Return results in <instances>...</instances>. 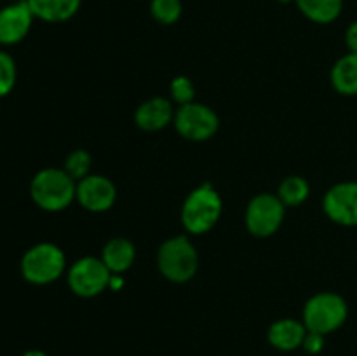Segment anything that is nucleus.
<instances>
[{"instance_id": "6ab92c4d", "label": "nucleus", "mask_w": 357, "mask_h": 356, "mask_svg": "<svg viewBox=\"0 0 357 356\" xmlns=\"http://www.w3.org/2000/svg\"><path fill=\"white\" fill-rule=\"evenodd\" d=\"M183 14L181 0H150V16L159 24L169 27L180 21Z\"/></svg>"}, {"instance_id": "9d476101", "label": "nucleus", "mask_w": 357, "mask_h": 356, "mask_svg": "<svg viewBox=\"0 0 357 356\" xmlns=\"http://www.w3.org/2000/svg\"><path fill=\"white\" fill-rule=\"evenodd\" d=\"M75 201L91 213H105L117 201V187L105 175L91 173L77 181Z\"/></svg>"}, {"instance_id": "39448f33", "label": "nucleus", "mask_w": 357, "mask_h": 356, "mask_svg": "<svg viewBox=\"0 0 357 356\" xmlns=\"http://www.w3.org/2000/svg\"><path fill=\"white\" fill-rule=\"evenodd\" d=\"M349 318V304L340 293L319 292L310 297L302 311V321L309 332L330 335L340 330Z\"/></svg>"}, {"instance_id": "20e7f679", "label": "nucleus", "mask_w": 357, "mask_h": 356, "mask_svg": "<svg viewBox=\"0 0 357 356\" xmlns=\"http://www.w3.org/2000/svg\"><path fill=\"white\" fill-rule=\"evenodd\" d=\"M21 276L28 283L37 286L51 285L58 281L68 269H66V255L58 244L37 243L24 251L20 262Z\"/></svg>"}, {"instance_id": "9b49d317", "label": "nucleus", "mask_w": 357, "mask_h": 356, "mask_svg": "<svg viewBox=\"0 0 357 356\" xmlns=\"http://www.w3.org/2000/svg\"><path fill=\"white\" fill-rule=\"evenodd\" d=\"M35 16L26 0H14L0 9V45H16L30 34Z\"/></svg>"}, {"instance_id": "f3484780", "label": "nucleus", "mask_w": 357, "mask_h": 356, "mask_svg": "<svg viewBox=\"0 0 357 356\" xmlns=\"http://www.w3.org/2000/svg\"><path fill=\"white\" fill-rule=\"evenodd\" d=\"M300 13L316 24H330L340 17L344 0H295Z\"/></svg>"}, {"instance_id": "a211bd4d", "label": "nucleus", "mask_w": 357, "mask_h": 356, "mask_svg": "<svg viewBox=\"0 0 357 356\" xmlns=\"http://www.w3.org/2000/svg\"><path fill=\"white\" fill-rule=\"evenodd\" d=\"M275 194H278V198L281 199L286 208H298L309 199L310 185L300 175H289L279 184Z\"/></svg>"}, {"instance_id": "393cba45", "label": "nucleus", "mask_w": 357, "mask_h": 356, "mask_svg": "<svg viewBox=\"0 0 357 356\" xmlns=\"http://www.w3.org/2000/svg\"><path fill=\"white\" fill-rule=\"evenodd\" d=\"M21 356H49L47 353L40 351V349H28V351H24Z\"/></svg>"}, {"instance_id": "aec40b11", "label": "nucleus", "mask_w": 357, "mask_h": 356, "mask_svg": "<svg viewBox=\"0 0 357 356\" xmlns=\"http://www.w3.org/2000/svg\"><path fill=\"white\" fill-rule=\"evenodd\" d=\"M91 166H93V156L86 149H75L66 156L63 170L70 175L75 181L82 180L87 175H91Z\"/></svg>"}, {"instance_id": "4be33fe9", "label": "nucleus", "mask_w": 357, "mask_h": 356, "mask_svg": "<svg viewBox=\"0 0 357 356\" xmlns=\"http://www.w3.org/2000/svg\"><path fill=\"white\" fill-rule=\"evenodd\" d=\"M169 94L171 101L178 103V107L187 105L190 101H195V86L192 82L190 77L187 75H176L169 84Z\"/></svg>"}, {"instance_id": "a878e982", "label": "nucleus", "mask_w": 357, "mask_h": 356, "mask_svg": "<svg viewBox=\"0 0 357 356\" xmlns=\"http://www.w3.org/2000/svg\"><path fill=\"white\" fill-rule=\"evenodd\" d=\"M278 2H281V3H291V2H295V0H278Z\"/></svg>"}, {"instance_id": "7ed1b4c3", "label": "nucleus", "mask_w": 357, "mask_h": 356, "mask_svg": "<svg viewBox=\"0 0 357 356\" xmlns=\"http://www.w3.org/2000/svg\"><path fill=\"white\" fill-rule=\"evenodd\" d=\"M157 269L164 279L183 285L195 278L199 271V251L188 234H180L164 241L157 250Z\"/></svg>"}, {"instance_id": "b1692460", "label": "nucleus", "mask_w": 357, "mask_h": 356, "mask_svg": "<svg viewBox=\"0 0 357 356\" xmlns=\"http://www.w3.org/2000/svg\"><path fill=\"white\" fill-rule=\"evenodd\" d=\"M345 44H347L349 52H356L357 54V20L352 21L345 31Z\"/></svg>"}, {"instance_id": "2eb2a0df", "label": "nucleus", "mask_w": 357, "mask_h": 356, "mask_svg": "<svg viewBox=\"0 0 357 356\" xmlns=\"http://www.w3.org/2000/svg\"><path fill=\"white\" fill-rule=\"evenodd\" d=\"M35 20L45 23L70 21L82 7V0H26Z\"/></svg>"}, {"instance_id": "4468645a", "label": "nucleus", "mask_w": 357, "mask_h": 356, "mask_svg": "<svg viewBox=\"0 0 357 356\" xmlns=\"http://www.w3.org/2000/svg\"><path fill=\"white\" fill-rule=\"evenodd\" d=\"M100 258L112 274H124L136 260V246L128 237H112L101 250Z\"/></svg>"}, {"instance_id": "f8f14e48", "label": "nucleus", "mask_w": 357, "mask_h": 356, "mask_svg": "<svg viewBox=\"0 0 357 356\" xmlns=\"http://www.w3.org/2000/svg\"><path fill=\"white\" fill-rule=\"evenodd\" d=\"M173 101L164 96H153L138 105L135 112V124L142 131L155 133L167 128L174 121Z\"/></svg>"}, {"instance_id": "0eeeda50", "label": "nucleus", "mask_w": 357, "mask_h": 356, "mask_svg": "<svg viewBox=\"0 0 357 356\" xmlns=\"http://www.w3.org/2000/svg\"><path fill=\"white\" fill-rule=\"evenodd\" d=\"M112 272L100 257H80L66 271V283L72 293L80 299H93L101 295L110 286Z\"/></svg>"}, {"instance_id": "1a4fd4ad", "label": "nucleus", "mask_w": 357, "mask_h": 356, "mask_svg": "<svg viewBox=\"0 0 357 356\" xmlns=\"http://www.w3.org/2000/svg\"><path fill=\"white\" fill-rule=\"evenodd\" d=\"M323 212L337 225L357 227V181H338L328 188Z\"/></svg>"}, {"instance_id": "423d86ee", "label": "nucleus", "mask_w": 357, "mask_h": 356, "mask_svg": "<svg viewBox=\"0 0 357 356\" xmlns=\"http://www.w3.org/2000/svg\"><path fill=\"white\" fill-rule=\"evenodd\" d=\"M286 206L278 194L261 192L251 198L244 212V225L255 237H271L278 234L286 216Z\"/></svg>"}, {"instance_id": "412c9836", "label": "nucleus", "mask_w": 357, "mask_h": 356, "mask_svg": "<svg viewBox=\"0 0 357 356\" xmlns=\"http://www.w3.org/2000/svg\"><path fill=\"white\" fill-rule=\"evenodd\" d=\"M17 68L13 56L6 51H0V98L7 96L16 86Z\"/></svg>"}, {"instance_id": "ddd939ff", "label": "nucleus", "mask_w": 357, "mask_h": 356, "mask_svg": "<svg viewBox=\"0 0 357 356\" xmlns=\"http://www.w3.org/2000/svg\"><path fill=\"white\" fill-rule=\"evenodd\" d=\"M307 335V328L302 320L293 318H281L268 327L267 339L271 346L278 351L289 353L302 348L303 339Z\"/></svg>"}, {"instance_id": "f257e3e1", "label": "nucleus", "mask_w": 357, "mask_h": 356, "mask_svg": "<svg viewBox=\"0 0 357 356\" xmlns=\"http://www.w3.org/2000/svg\"><path fill=\"white\" fill-rule=\"evenodd\" d=\"M223 213V199L213 184L206 181L188 192L181 205L180 218L188 236H202L215 229Z\"/></svg>"}, {"instance_id": "6e6552de", "label": "nucleus", "mask_w": 357, "mask_h": 356, "mask_svg": "<svg viewBox=\"0 0 357 356\" xmlns=\"http://www.w3.org/2000/svg\"><path fill=\"white\" fill-rule=\"evenodd\" d=\"M173 126L181 138L201 143L208 142L218 133L220 117L208 105L190 101L176 108Z\"/></svg>"}, {"instance_id": "dca6fc26", "label": "nucleus", "mask_w": 357, "mask_h": 356, "mask_svg": "<svg viewBox=\"0 0 357 356\" xmlns=\"http://www.w3.org/2000/svg\"><path fill=\"white\" fill-rule=\"evenodd\" d=\"M330 80L333 89L344 96H357V54L347 52L335 61Z\"/></svg>"}, {"instance_id": "bb28decb", "label": "nucleus", "mask_w": 357, "mask_h": 356, "mask_svg": "<svg viewBox=\"0 0 357 356\" xmlns=\"http://www.w3.org/2000/svg\"><path fill=\"white\" fill-rule=\"evenodd\" d=\"M9 2H14V0H9Z\"/></svg>"}, {"instance_id": "5701e85b", "label": "nucleus", "mask_w": 357, "mask_h": 356, "mask_svg": "<svg viewBox=\"0 0 357 356\" xmlns=\"http://www.w3.org/2000/svg\"><path fill=\"white\" fill-rule=\"evenodd\" d=\"M324 342H326V337H324V335L307 330V335L305 339H303L302 348L305 349L309 355H319V353L324 349Z\"/></svg>"}, {"instance_id": "f03ea898", "label": "nucleus", "mask_w": 357, "mask_h": 356, "mask_svg": "<svg viewBox=\"0 0 357 356\" xmlns=\"http://www.w3.org/2000/svg\"><path fill=\"white\" fill-rule=\"evenodd\" d=\"M30 195L44 212L59 213L75 201L77 181L63 168H44L31 178Z\"/></svg>"}]
</instances>
